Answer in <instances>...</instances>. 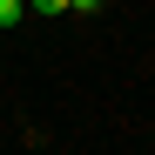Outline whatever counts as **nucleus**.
I'll use <instances>...</instances> for the list:
<instances>
[{"label": "nucleus", "mask_w": 155, "mask_h": 155, "mask_svg": "<svg viewBox=\"0 0 155 155\" xmlns=\"http://www.w3.org/2000/svg\"><path fill=\"white\" fill-rule=\"evenodd\" d=\"M108 0H68V14H101Z\"/></svg>", "instance_id": "f257e3e1"}, {"label": "nucleus", "mask_w": 155, "mask_h": 155, "mask_svg": "<svg viewBox=\"0 0 155 155\" xmlns=\"http://www.w3.org/2000/svg\"><path fill=\"white\" fill-rule=\"evenodd\" d=\"M20 20V0H0V27H14Z\"/></svg>", "instance_id": "f03ea898"}, {"label": "nucleus", "mask_w": 155, "mask_h": 155, "mask_svg": "<svg viewBox=\"0 0 155 155\" xmlns=\"http://www.w3.org/2000/svg\"><path fill=\"white\" fill-rule=\"evenodd\" d=\"M34 14H68V0H27Z\"/></svg>", "instance_id": "7ed1b4c3"}]
</instances>
